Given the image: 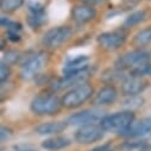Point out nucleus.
I'll list each match as a JSON object with an SVG mask.
<instances>
[{"label":"nucleus","mask_w":151,"mask_h":151,"mask_svg":"<svg viewBox=\"0 0 151 151\" xmlns=\"http://www.w3.org/2000/svg\"><path fill=\"white\" fill-rule=\"evenodd\" d=\"M133 123L134 114L131 111H124L117 112L114 114L105 116L100 122V126L104 129V131L118 132L123 134Z\"/></svg>","instance_id":"1"},{"label":"nucleus","mask_w":151,"mask_h":151,"mask_svg":"<svg viewBox=\"0 0 151 151\" xmlns=\"http://www.w3.org/2000/svg\"><path fill=\"white\" fill-rule=\"evenodd\" d=\"M93 87L88 83H83L76 87H73L69 92H67L62 100L61 104L67 107V108H75L79 107L82 104H85L88 99H91V96L93 95Z\"/></svg>","instance_id":"2"},{"label":"nucleus","mask_w":151,"mask_h":151,"mask_svg":"<svg viewBox=\"0 0 151 151\" xmlns=\"http://www.w3.org/2000/svg\"><path fill=\"white\" fill-rule=\"evenodd\" d=\"M60 100L54 95H38L31 101L30 108L37 116H50L55 114L60 109Z\"/></svg>","instance_id":"3"},{"label":"nucleus","mask_w":151,"mask_h":151,"mask_svg":"<svg viewBox=\"0 0 151 151\" xmlns=\"http://www.w3.org/2000/svg\"><path fill=\"white\" fill-rule=\"evenodd\" d=\"M73 35V30L68 26H57L51 30H49L43 36V44L49 49H56L60 48L62 44H64Z\"/></svg>","instance_id":"4"},{"label":"nucleus","mask_w":151,"mask_h":151,"mask_svg":"<svg viewBox=\"0 0 151 151\" xmlns=\"http://www.w3.org/2000/svg\"><path fill=\"white\" fill-rule=\"evenodd\" d=\"M151 61V52L146 50H133L126 52L117 61L118 68H137L142 64L150 63Z\"/></svg>","instance_id":"5"},{"label":"nucleus","mask_w":151,"mask_h":151,"mask_svg":"<svg viewBox=\"0 0 151 151\" xmlns=\"http://www.w3.org/2000/svg\"><path fill=\"white\" fill-rule=\"evenodd\" d=\"M47 63V55L43 52H38L32 55L22 67L20 76L23 80H30L35 78L45 65Z\"/></svg>","instance_id":"6"},{"label":"nucleus","mask_w":151,"mask_h":151,"mask_svg":"<svg viewBox=\"0 0 151 151\" xmlns=\"http://www.w3.org/2000/svg\"><path fill=\"white\" fill-rule=\"evenodd\" d=\"M126 42V35L123 31H111L104 32L98 36V43L99 45L108 51H114L124 45Z\"/></svg>","instance_id":"7"},{"label":"nucleus","mask_w":151,"mask_h":151,"mask_svg":"<svg viewBox=\"0 0 151 151\" xmlns=\"http://www.w3.org/2000/svg\"><path fill=\"white\" fill-rule=\"evenodd\" d=\"M104 137V129L99 125H85L75 132V140L79 144H91Z\"/></svg>","instance_id":"8"},{"label":"nucleus","mask_w":151,"mask_h":151,"mask_svg":"<svg viewBox=\"0 0 151 151\" xmlns=\"http://www.w3.org/2000/svg\"><path fill=\"white\" fill-rule=\"evenodd\" d=\"M105 116L102 114V112L100 111H95V109H86L79 113H75V114L70 116L67 120V123L69 125H74V126H85V125H92L94 123L101 122V119Z\"/></svg>","instance_id":"9"},{"label":"nucleus","mask_w":151,"mask_h":151,"mask_svg":"<svg viewBox=\"0 0 151 151\" xmlns=\"http://www.w3.org/2000/svg\"><path fill=\"white\" fill-rule=\"evenodd\" d=\"M88 78V71L85 73H80V74H73V75H64V78L57 80L52 88L58 91V89H63L67 87H71V86H80L86 83V80Z\"/></svg>","instance_id":"10"},{"label":"nucleus","mask_w":151,"mask_h":151,"mask_svg":"<svg viewBox=\"0 0 151 151\" xmlns=\"http://www.w3.org/2000/svg\"><path fill=\"white\" fill-rule=\"evenodd\" d=\"M88 71V57L87 56H78L69 60L63 67L64 75H73Z\"/></svg>","instance_id":"11"},{"label":"nucleus","mask_w":151,"mask_h":151,"mask_svg":"<svg viewBox=\"0 0 151 151\" xmlns=\"http://www.w3.org/2000/svg\"><path fill=\"white\" fill-rule=\"evenodd\" d=\"M117 96H118V92L114 86H105L95 94L93 99V104L96 106L111 105L117 100Z\"/></svg>","instance_id":"12"},{"label":"nucleus","mask_w":151,"mask_h":151,"mask_svg":"<svg viewBox=\"0 0 151 151\" xmlns=\"http://www.w3.org/2000/svg\"><path fill=\"white\" fill-rule=\"evenodd\" d=\"M95 16H96L95 10L88 5H78L71 11L73 19L79 24H86L91 22L95 18Z\"/></svg>","instance_id":"13"},{"label":"nucleus","mask_w":151,"mask_h":151,"mask_svg":"<svg viewBox=\"0 0 151 151\" xmlns=\"http://www.w3.org/2000/svg\"><path fill=\"white\" fill-rule=\"evenodd\" d=\"M146 87L145 81H143L140 78H130L126 79L123 83H122V91L125 95H130V96H134L139 93H142Z\"/></svg>","instance_id":"14"},{"label":"nucleus","mask_w":151,"mask_h":151,"mask_svg":"<svg viewBox=\"0 0 151 151\" xmlns=\"http://www.w3.org/2000/svg\"><path fill=\"white\" fill-rule=\"evenodd\" d=\"M151 132V119L144 118L138 122H134L123 134L129 137H142Z\"/></svg>","instance_id":"15"},{"label":"nucleus","mask_w":151,"mask_h":151,"mask_svg":"<svg viewBox=\"0 0 151 151\" xmlns=\"http://www.w3.org/2000/svg\"><path fill=\"white\" fill-rule=\"evenodd\" d=\"M67 127V124L64 122H50V123H44L38 125L35 131L41 136H49V134H56L62 132Z\"/></svg>","instance_id":"16"},{"label":"nucleus","mask_w":151,"mask_h":151,"mask_svg":"<svg viewBox=\"0 0 151 151\" xmlns=\"http://www.w3.org/2000/svg\"><path fill=\"white\" fill-rule=\"evenodd\" d=\"M70 145V140L67 137H51L42 143V147L49 151H58Z\"/></svg>","instance_id":"17"},{"label":"nucleus","mask_w":151,"mask_h":151,"mask_svg":"<svg viewBox=\"0 0 151 151\" xmlns=\"http://www.w3.org/2000/svg\"><path fill=\"white\" fill-rule=\"evenodd\" d=\"M151 44V27H146L144 30H140L134 37H133V45L142 48Z\"/></svg>","instance_id":"18"},{"label":"nucleus","mask_w":151,"mask_h":151,"mask_svg":"<svg viewBox=\"0 0 151 151\" xmlns=\"http://www.w3.org/2000/svg\"><path fill=\"white\" fill-rule=\"evenodd\" d=\"M47 22V16L44 13V11H40V12H31V14L27 18V23L31 27L37 29L42 26L44 23Z\"/></svg>","instance_id":"19"},{"label":"nucleus","mask_w":151,"mask_h":151,"mask_svg":"<svg viewBox=\"0 0 151 151\" xmlns=\"http://www.w3.org/2000/svg\"><path fill=\"white\" fill-rule=\"evenodd\" d=\"M145 17H146V12H145V11H137V12H133L132 14H130V16L126 18L124 25H125L126 27H131V26L137 25L138 23L143 22V20L145 19Z\"/></svg>","instance_id":"20"},{"label":"nucleus","mask_w":151,"mask_h":151,"mask_svg":"<svg viewBox=\"0 0 151 151\" xmlns=\"http://www.w3.org/2000/svg\"><path fill=\"white\" fill-rule=\"evenodd\" d=\"M23 4L24 0H1L0 6H1V10L5 12H12L18 10Z\"/></svg>","instance_id":"21"},{"label":"nucleus","mask_w":151,"mask_h":151,"mask_svg":"<svg viewBox=\"0 0 151 151\" xmlns=\"http://www.w3.org/2000/svg\"><path fill=\"white\" fill-rule=\"evenodd\" d=\"M151 74V63H146V64H142L137 68L131 69V75L134 78H142L145 75H150Z\"/></svg>","instance_id":"22"},{"label":"nucleus","mask_w":151,"mask_h":151,"mask_svg":"<svg viewBox=\"0 0 151 151\" xmlns=\"http://www.w3.org/2000/svg\"><path fill=\"white\" fill-rule=\"evenodd\" d=\"M1 25L5 26L9 31H13V32H19L22 30V25L19 23L11 22L10 19H7L5 17H1Z\"/></svg>","instance_id":"23"},{"label":"nucleus","mask_w":151,"mask_h":151,"mask_svg":"<svg viewBox=\"0 0 151 151\" xmlns=\"http://www.w3.org/2000/svg\"><path fill=\"white\" fill-rule=\"evenodd\" d=\"M10 74H11V70L9 65L5 63H1V65H0V82L4 83L10 78Z\"/></svg>","instance_id":"24"},{"label":"nucleus","mask_w":151,"mask_h":151,"mask_svg":"<svg viewBox=\"0 0 151 151\" xmlns=\"http://www.w3.org/2000/svg\"><path fill=\"white\" fill-rule=\"evenodd\" d=\"M18 57H19V54H18L17 51H7V52L5 54V56L3 57V60H4L3 63H5V64L9 65L10 63H14V62H17Z\"/></svg>","instance_id":"25"},{"label":"nucleus","mask_w":151,"mask_h":151,"mask_svg":"<svg viewBox=\"0 0 151 151\" xmlns=\"http://www.w3.org/2000/svg\"><path fill=\"white\" fill-rule=\"evenodd\" d=\"M113 145L111 143H106V144H102L100 146H96L94 149H92L91 151H113Z\"/></svg>","instance_id":"26"},{"label":"nucleus","mask_w":151,"mask_h":151,"mask_svg":"<svg viewBox=\"0 0 151 151\" xmlns=\"http://www.w3.org/2000/svg\"><path fill=\"white\" fill-rule=\"evenodd\" d=\"M11 134H12L11 130H9L6 127H1V132H0V139H1V142H5V140H7L11 137Z\"/></svg>","instance_id":"27"},{"label":"nucleus","mask_w":151,"mask_h":151,"mask_svg":"<svg viewBox=\"0 0 151 151\" xmlns=\"http://www.w3.org/2000/svg\"><path fill=\"white\" fill-rule=\"evenodd\" d=\"M7 36H9V38L13 42H17L20 40V36L18 35V32H13V31H9L7 32Z\"/></svg>","instance_id":"28"},{"label":"nucleus","mask_w":151,"mask_h":151,"mask_svg":"<svg viewBox=\"0 0 151 151\" xmlns=\"http://www.w3.org/2000/svg\"><path fill=\"white\" fill-rule=\"evenodd\" d=\"M139 151H151V144H146L139 149Z\"/></svg>","instance_id":"29"},{"label":"nucleus","mask_w":151,"mask_h":151,"mask_svg":"<svg viewBox=\"0 0 151 151\" xmlns=\"http://www.w3.org/2000/svg\"><path fill=\"white\" fill-rule=\"evenodd\" d=\"M82 1L83 3H92L93 4V3H100L101 0H82Z\"/></svg>","instance_id":"30"},{"label":"nucleus","mask_w":151,"mask_h":151,"mask_svg":"<svg viewBox=\"0 0 151 151\" xmlns=\"http://www.w3.org/2000/svg\"><path fill=\"white\" fill-rule=\"evenodd\" d=\"M18 151H36V150H18Z\"/></svg>","instance_id":"31"}]
</instances>
